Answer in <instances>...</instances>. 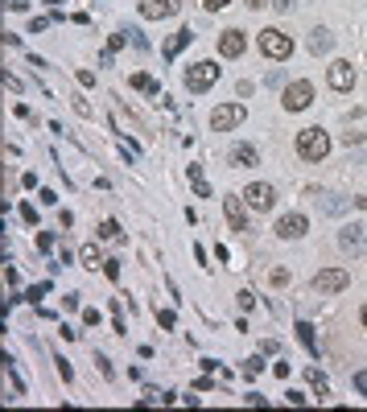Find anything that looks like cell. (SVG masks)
Instances as JSON below:
<instances>
[{"label":"cell","instance_id":"obj_1","mask_svg":"<svg viewBox=\"0 0 367 412\" xmlns=\"http://www.w3.org/2000/svg\"><path fill=\"white\" fill-rule=\"evenodd\" d=\"M326 153H330V137L322 128H301L297 132V157L301 161H322Z\"/></svg>","mask_w":367,"mask_h":412},{"label":"cell","instance_id":"obj_2","mask_svg":"<svg viewBox=\"0 0 367 412\" xmlns=\"http://www.w3.org/2000/svg\"><path fill=\"white\" fill-rule=\"evenodd\" d=\"M260 49H264V58L285 62V58L293 54V38H289V33H280V29H260Z\"/></svg>","mask_w":367,"mask_h":412},{"label":"cell","instance_id":"obj_3","mask_svg":"<svg viewBox=\"0 0 367 412\" xmlns=\"http://www.w3.org/2000/svg\"><path fill=\"white\" fill-rule=\"evenodd\" d=\"M182 79H186V91H207V87L219 79V66H215V62H194Z\"/></svg>","mask_w":367,"mask_h":412},{"label":"cell","instance_id":"obj_4","mask_svg":"<svg viewBox=\"0 0 367 412\" xmlns=\"http://www.w3.org/2000/svg\"><path fill=\"white\" fill-rule=\"evenodd\" d=\"M280 103H285V112H306V107L314 103V87H310L306 79H297V83H289V87H285Z\"/></svg>","mask_w":367,"mask_h":412},{"label":"cell","instance_id":"obj_5","mask_svg":"<svg viewBox=\"0 0 367 412\" xmlns=\"http://www.w3.org/2000/svg\"><path fill=\"white\" fill-rule=\"evenodd\" d=\"M244 120H248V112H244L239 103H223V107L211 112V128H215V132H231V128H239Z\"/></svg>","mask_w":367,"mask_h":412},{"label":"cell","instance_id":"obj_6","mask_svg":"<svg viewBox=\"0 0 367 412\" xmlns=\"http://www.w3.org/2000/svg\"><path fill=\"white\" fill-rule=\"evenodd\" d=\"M338 247H343V252H351V256L367 252V227H364V223H347V227L338 231Z\"/></svg>","mask_w":367,"mask_h":412},{"label":"cell","instance_id":"obj_7","mask_svg":"<svg viewBox=\"0 0 367 412\" xmlns=\"http://www.w3.org/2000/svg\"><path fill=\"white\" fill-rule=\"evenodd\" d=\"M244 202L252 206V211H273V202H276V190L269 182H252L248 190H244Z\"/></svg>","mask_w":367,"mask_h":412},{"label":"cell","instance_id":"obj_8","mask_svg":"<svg viewBox=\"0 0 367 412\" xmlns=\"http://www.w3.org/2000/svg\"><path fill=\"white\" fill-rule=\"evenodd\" d=\"M347 284H351L347 268H322V273L314 276V289H318V293H343Z\"/></svg>","mask_w":367,"mask_h":412},{"label":"cell","instance_id":"obj_9","mask_svg":"<svg viewBox=\"0 0 367 412\" xmlns=\"http://www.w3.org/2000/svg\"><path fill=\"white\" fill-rule=\"evenodd\" d=\"M326 83H330L334 91H351V87H355V66H351V62H343V58H338V62H330Z\"/></svg>","mask_w":367,"mask_h":412},{"label":"cell","instance_id":"obj_10","mask_svg":"<svg viewBox=\"0 0 367 412\" xmlns=\"http://www.w3.org/2000/svg\"><path fill=\"white\" fill-rule=\"evenodd\" d=\"M178 8H182V0H140V17H149V21H165Z\"/></svg>","mask_w":367,"mask_h":412},{"label":"cell","instance_id":"obj_11","mask_svg":"<svg viewBox=\"0 0 367 412\" xmlns=\"http://www.w3.org/2000/svg\"><path fill=\"white\" fill-rule=\"evenodd\" d=\"M306 227H310V219H306V215H297V211L276 219V235H280V239H301Z\"/></svg>","mask_w":367,"mask_h":412},{"label":"cell","instance_id":"obj_12","mask_svg":"<svg viewBox=\"0 0 367 412\" xmlns=\"http://www.w3.org/2000/svg\"><path fill=\"white\" fill-rule=\"evenodd\" d=\"M223 215H227L231 231H248V211H244V202H239L235 194H227V198H223Z\"/></svg>","mask_w":367,"mask_h":412},{"label":"cell","instance_id":"obj_13","mask_svg":"<svg viewBox=\"0 0 367 412\" xmlns=\"http://www.w3.org/2000/svg\"><path fill=\"white\" fill-rule=\"evenodd\" d=\"M215 46H219L223 58H239L248 42H244V33H239V29H227V33H219V42H215Z\"/></svg>","mask_w":367,"mask_h":412},{"label":"cell","instance_id":"obj_14","mask_svg":"<svg viewBox=\"0 0 367 412\" xmlns=\"http://www.w3.org/2000/svg\"><path fill=\"white\" fill-rule=\"evenodd\" d=\"M318 206L326 211V215H343V211H351V206H355V198H343V194H322Z\"/></svg>","mask_w":367,"mask_h":412},{"label":"cell","instance_id":"obj_15","mask_svg":"<svg viewBox=\"0 0 367 412\" xmlns=\"http://www.w3.org/2000/svg\"><path fill=\"white\" fill-rule=\"evenodd\" d=\"M235 169H248V165H256L260 161V153L252 148V144H239V148H231V157H227Z\"/></svg>","mask_w":367,"mask_h":412},{"label":"cell","instance_id":"obj_16","mask_svg":"<svg viewBox=\"0 0 367 412\" xmlns=\"http://www.w3.org/2000/svg\"><path fill=\"white\" fill-rule=\"evenodd\" d=\"M297 338H301V346H306V351H310L314 359L322 355V346H318V334H314V326H310V321H297Z\"/></svg>","mask_w":367,"mask_h":412},{"label":"cell","instance_id":"obj_17","mask_svg":"<svg viewBox=\"0 0 367 412\" xmlns=\"http://www.w3.org/2000/svg\"><path fill=\"white\" fill-rule=\"evenodd\" d=\"M128 87H133V91H144V95H153V99L161 95V87H157V79H153V75H144V70L128 79Z\"/></svg>","mask_w":367,"mask_h":412},{"label":"cell","instance_id":"obj_18","mask_svg":"<svg viewBox=\"0 0 367 412\" xmlns=\"http://www.w3.org/2000/svg\"><path fill=\"white\" fill-rule=\"evenodd\" d=\"M190 42H194V33H190V29H178V33H174V38L165 42V58H178V54H182Z\"/></svg>","mask_w":367,"mask_h":412},{"label":"cell","instance_id":"obj_19","mask_svg":"<svg viewBox=\"0 0 367 412\" xmlns=\"http://www.w3.org/2000/svg\"><path fill=\"white\" fill-rule=\"evenodd\" d=\"M306 379H310V388H314L318 396H330V379L322 375L318 367H306Z\"/></svg>","mask_w":367,"mask_h":412},{"label":"cell","instance_id":"obj_20","mask_svg":"<svg viewBox=\"0 0 367 412\" xmlns=\"http://www.w3.org/2000/svg\"><path fill=\"white\" fill-rule=\"evenodd\" d=\"M190 182H194V194H198V198H211V185L202 178V165H190Z\"/></svg>","mask_w":367,"mask_h":412},{"label":"cell","instance_id":"obj_21","mask_svg":"<svg viewBox=\"0 0 367 412\" xmlns=\"http://www.w3.org/2000/svg\"><path fill=\"white\" fill-rule=\"evenodd\" d=\"M330 46H334V38H330L326 29H314V33H310V49H314V54H326Z\"/></svg>","mask_w":367,"mask_h":412},{"label":"cell","instance_id":"obj_22","mask_svg":"<svg viewBox=\"0 0 367 412\" xmlns=\"http://www.w3.org/2000/svg\"><path fill=\"white\" fill-rule=\"evenodd\" d=\"M260 371H264V359H260V355H252V359L244 363V375H248V379H256Z\"/></svg>","mask_w":367,"mask_h":412},{"label":"cell","instance_id":"obj_23","mask_svg":"<svg viewBox=\"0 0 367 412\" xmlns=\"http://www.w3.org/2000/svg\"><path fill=\"white\" fill-rule=\"evenodd\" d=\"M99 235H103V239H120L124 231H120V223H116V219H107V223L99 227Z\"/></svg>","mask_w":367,"mask_h":412},{"label":"cell","instance_id":"obj_24","mask_svg":"<svg viewBox=\"0 0 367 412\" xmlns=\"http://www.w3.org/2000/svg\"><path fill=\"white\" fill-rule=\"evenodd\" d=\"M107 310H112V321H116V334H124V314H120V301H107Z\"/></svg>","mask_w":367,"mask_h":412},{"label":"cell","instance_id":"obj_25","mask_svg":"<svg viewBox=\"0 0 367 412\" xmlns=\"http://www.w3.org/2000/svg\"><path fill=\"white\" fill-rule=\"evenodd\" d=\"M95 363H99V371H103V379H116V367L107 363V355H95Z\"/></svg>","mask_w":367,"mask_h":412},{"label":"cell","instance_id":"obj_26","mask_svg":"<svg viewBox=\"0 0 367 412\" xmlns=\"http://www.w3.org/2000/svg\"><path fill=\"white\" fill-rule=\"evenodd\" d=\"M83 264H87V268H91V264H99V247H95V243H87V247H83Z\"/></svg>","mask_w":367,"mask_h":412},{"label":"cell","instance_id":"obj_27","mask_svg":"<svg viewBox=\"0 0 367 412\" xmlns=\"http://www.w3.org/2000/svg\"><path fill=\"white\" fill-rule=\"evenodd\" d=\"M103 273L107 280H120V260H103Z\"/></svg>","mask_w":367,"mask_h":412},{"label":"cell","instance_id":"obj_28","mask_svg":"<svg viewBox=\"0 0 367 412\" xmlns=\"http://www.w3.org/2000/svg\"><path fill=\"white\" fill-rule=\"evenodd\" d=\"M38 247H42V252H54V231H42V235H38Z\"/></svg>","mask_w":367,"mask_h":412},{"label":"cell","instance_id":"obj_29","mask_svg":"<svg viewBox=\"0 0 367 412\" xmlns=\"http://www.w3.org/2000/svg\"><path fill=\"white\" fill-rule=\"evenodd\" d=\"M42 297H46V284H33V289H29V293H25V301H33V305H38V301H42Z\"/></svg>","mask_w":367,"mask_h":412},{"label":"cell","instance_id":"obj_30","mask_svg":"<svg viewBox=\"0 0 367 412\" xmlns=\"http://www.w3.org/2000/svg\"><path fill=\"white\" fill-rule=\"evenodd\" d=\"M157 321H161L165 330H174V321H178V318H174V310H161V314H157Z\"/></svg>","mask_w":367,"mask_h":412},{"label":"cell","instance_id":"obj_31","mask_svg":"<svg viewBox=\"0 0 367 412\" xmlns=\"http://www.w3.org/2000/svg\"><path fill=\"white\" fill-rule=\"evenodd\" d=\"M244 404H256V409H264V404H269V400H264V396H260V392H248V396H244Z\"/></svg>","mask_w":367,"mask_h":412},{"label":"cell","instance_id":"obj_32","mask_svg":"<svg viewBox=\"0 0 367 412\" xmlns=\"http://www.w3.org/2000/svg\"><path fill=\"white\" fill-rule=\"evenodd\" d=\"M231 0H202V8H207V13H219V8H227Z\"/></svg>","mask_w":367,"mask_h":412},{"label":"cell","instance_id":"obj_33","mask_svg":"<svg viewBox=\"0 0 367 412\" xmlns=\"http://www.w3.org/2000/svg\"><path fill=\"white\" fill-rule=\"evenodd\" d=\"M355 392H364V396H367V367H364V371H355Z\"/></svg>","mask_w":367,"mask_h":412},{"label":"cell","instance_id":"obj_34","mask_svg":"<svg viewBox=\"0 0 367 412\" xmlns=\"http://www.w3.org/2000/svg\"><path fill=\"white\" fill-rule=\"evenodd\" d=\"M269 280H273V284H289V273H285V268H273V273H269Z\"/></svg>","mask_w":367,"mask_h":412},{"label":"cell","instance_id":"obj_35","mask_svg":"<svg viewBox=\"0 0 367 412\" xmlns=\"http://www.w3.org/2000/svg\"><path fill=\"white\" fill-rule=\"evenodd\" d=\"M83 326H91L95 330V326H99V310H83Z\"/></svg>","mask_w":367,"mask_h":412},{"label":"cell","instance_id":"obj_36","mask_svg":"<svg viewBox=\"0 0 367 412\" xmlns=\"http://www.w3.org/2000/svg\"><path fill=\"white\" fill-rule=\"evenodd\" d=\"M58 375H62V379H66V383H70V379H75V371H70V363H66V359H58Z\"/></svg>","mask_w":367,"mask_h":412},{"label":"cell","instance_id":"obj_37","mask_svg":"<svg viewBox=\"0 0 367 412\" xmlns=\"http://www.w3.org/2000/svg\"><path fill=\"white\" fill-rule=\"evenodd\" d=\"M29 29H33V33H46L50 21H46V17H38V21H29Z\"/></svg>","mask_w":367,"mask_h":412},{"label":"cell","instance_id":"obj_38","mask_svg":"<svg viewBox=\"0 0 367 412\" xmlns=\"http://www.w3.org/2000/svg\"><path fill=\"white\" fill-rule=\"evenodd\" d=\"M264 4H269V0H248V8H264Z\"/></svg>","mask_w":367,"mask_h":412},{"label":"cell","instance_id":"obj_39","mask_svg":"<svg viewBox=\"0 0 367 412\" xmlns=\"http://www.w3.org/2000/svg\"><path fill=\"white\" fill-rule=\"evenodd\" d=\"M4 4H8V8H13V13H17V8H21V4H25V0H4Z\"/></svg>","mask_w":367,"mask_h":412},{"label":"cell","instance_id":"obj_40","mask_svg":"<svg viewBox=\"0 0 367 412\" xmlns=\"http://www.w3.org/2000/svg\"><path fill=\"white\" fill-rule=\"evenodd\" d=\"M359 318H364V326H367V305H364V314H359Z\"/></svg>","mask_w":367,"mask_h":412}]
</instances>
